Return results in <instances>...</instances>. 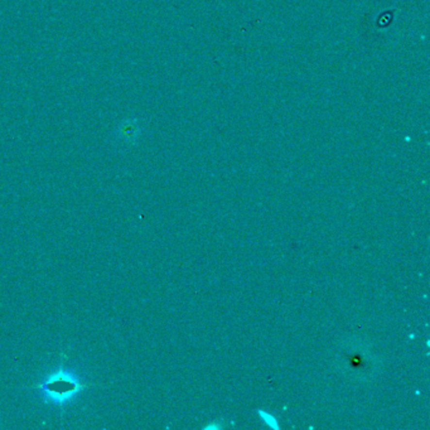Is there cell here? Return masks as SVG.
I'll use <instances>...</instances> for the list:
<instances>
[{
    "label": "cell",
    "mask_w": 430,
    "mask_h": 430,
    "mask_svg": "<svg viewBox=\"0 0 430 430\" xmlns=\"http://www.w3.org/2000/svg\"><path fill=\"white\" fill-rule=\"evenodd\" d=\"M336 361L347 376L358 381H370L379 371L380 361L370 343L361 338H349L339 346Z\"/></svg>",
    "instance_id": "obj_1"
},
{
    "label": "cell",
    "mask_w": 430,
    "mask_h": 430,
    "mask_svg": "<svg viewBox=\"0 0 430 430\" xmlns=\"http://www.w3.org/2000/svg\"><path fill=\"white\" fill-rule=\"evenodd\" d=\"M91 385H83L79 381L72 379L69 375L58 372L57 375L52 376L48 381L42 382L39 385H34V389H39L47 394L50 397L57 400V401H65L69 399L71 396L77 394L81 390L90 387Z\"/></svg>",
    "instance_id": "obj_2"
}]
</instances>
